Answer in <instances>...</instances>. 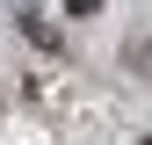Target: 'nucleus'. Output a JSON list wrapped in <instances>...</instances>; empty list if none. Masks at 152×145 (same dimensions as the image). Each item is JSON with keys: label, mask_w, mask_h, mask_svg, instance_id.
Instances as JSON below:
<instances>
[{"label": "nucleus", "mask_w": 152, "mask_h": 145, "mask_svg": "<svg viewBox=\"0 0 152 145\" xmlns=\"http://www.w3.org/2000/svg\"><path fill=\"white\" fill-rule=\"evenodd\" d=\"M65 7H72V15H94V7H102V0H65Z\"/></svg>", "instance_id": "f257e3e1"}]
</instances>
